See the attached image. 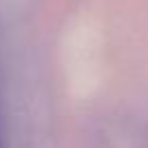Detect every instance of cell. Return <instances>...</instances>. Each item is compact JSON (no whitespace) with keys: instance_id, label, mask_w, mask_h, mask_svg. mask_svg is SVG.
I'll return each instance as SVG.
<instances>
[{"instance_id":"6da1fadb","label":"cell","mask_w":148,"mask_h":148,"mask_svg":"<svg viewBox=\"0 0 148 148\" xmlns=\"http://www.w3.org/2000/svg\"><path fill=\"white\" fill-rule=\"evenodd\" d=\"M0 148H5V142H2V120H0Z\"/></svg>"}]
</instances>
